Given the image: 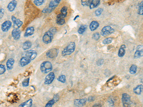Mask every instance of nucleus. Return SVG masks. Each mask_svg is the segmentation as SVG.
<instances>
[{
  "label": "nucleus",
  "mask_w": 143,
  "mask_h": 107,
  "mask_svg": "<svg viewBox=\"0 0 143 107\" xmlns=\"http://www.w3.org/2000/svg\"><path fill=\"white\" fill-rule=\"evenodd\" d=\"M29 78H27L25 80L23 81V82H22V86H24V87H26V86H29Z\"/></svg>",
  "instance_id": "obj_34"
},
{
  "label": "nucleus",
  "mask_w": 143,
  "mask_h": 107,
  "mask_svg": "<svg viewBox=\"0 0 143 107\" xmlns=\"http://www.w3.org/2000/svg\"><path fill=\"white\" fill-rule=\"evenodd\" d=\"M87 25H85V24H82V25H81L80 27V28L78 29L77 32H78L80 34H83L85 32V31L87 30Z\"/></svg>",
  "instance_id": "obj_25"
},
{
  "label": "nucleus",
  "mask_w": 143,
  "mask_h": 107,
  "mask_svg": "<svg viewBox=\"0 0 143 107\" xmlns=\"http://www.w3.org/2000/svg\"><path fill=\"white\" fill-rule=\"evenodd\" d=\"M54 1H55L56 3H57V4H60V1H61V0H53Z\"/></svg>",
  "instance_id": "obj_41"
},
{
  "label": "nucleus",
  "mask_w": 143,
  "mask_h": 107,
  "mask_svg": "<svg viewBox=\"0 0 143 107\" xmlns=\"http://www.w3.org/2000/svg\"><path fill=\"white\" fill-rule=\"evenodd\" d=\"M4 10L2 8H0V19L3 17L4 16Z\"/></svg>",
  "instance_id": "obj_37"
},
{
  "label": "nucleus",
  "mask_w": 143,
  "mask_h": 107,
  "mask_svg": "<svg viewBox=\"0 0 143 107\" xmlns=\"http://www.w3.org/2000/svg\"><path fill=\"white\" fill-rule=\"evenodd\" d=\"M75 47H76V44H75V42H70L67 46L64 49L62 52V55L63 56H69L71 54H72L74 50H75Z\"/></svg>",
  "instance_id": "obj_3"
},
{
  "label": "nucleus",
  "mask_w": 143,
  "mask_h": 107,
  "mask_svg": "<svg viewBox=\"0 0 143 107\" xmlns=\"http://www.w3.org/2000/svg\"><path fill=\"white\" fill-rule=\"evenodd\" d=\"M57 80L59 81H60V82H62V83H65L66 82V76H65V75H60L59 77H58V79H57Z\"/></svg>",
  "instance_id": "obj_30"
},
{
  "label": "nucleus",
  "mask_w": 143,
  "mask_h": 107,
  "mask_svg": "<svg viewBox=\"0 0 143 107\" xmlns=\"http://www.w3.org/2000/svg\"><path fill=\"white\" fill-rule=\"evenodd\" d=\"M12 21H5L2 24H1V30L4 32H6L9 31V29L12 27Z\"/></svg>",
  "instance_id": "obj_11"
},
{
  "label": "nucleus",
  "mask_w": 143,
  "mask_h": 107,
  "mask_svg": "<svg viewBox=\"0 0 143 107\" xmlns=\"http://www.w3.org/2000/svg\"><path fill=\"white\" fill-rule=\"evenodd\" d=\"M12 20L13 21V24H14L13 26H14V29H19V28H20V27H22V24H23V22L20 19L15 17L14 16H12Z\"/></svg>",
  "instance_id": "obj_9"
},
{
  "label": "nucleus",
  "mask_w": 143,
  "mask_h": 107,
  "mask_svg": "<svg viewBox=\"0 0 143 107\" xmlns=\"http://www.w3.org/2000/svg\"><path fill=\"white\" fill-rule=\"evenodd\" d=\"M92 38H93V39H95V40H99V38H100V34L97 33V32H95L93 35H92Z\"/></svg>",
  "instance_id": "obj_35"
},
{
  "label": "nucleus",
  "mask_w": 143,
  "mask_h": 107,
  "mask_svg": "<svg viewBox=\"0 0 143 107\" xmlns=\"http://www.w3.org/2000/svg\"><path fill=\"white\" fill-rule=\"evenodd\" d=\"M35 33V27H29L26 29V31L24 32V37H28L30 36L33 35Z\"/></svg>",
  "instance_id": "obj_16"
},
{
  "label": "nucleus",
  "mask_w": 143,
  "mask_h": 107,
  "mask_svg": "<svg viewBox=\"0 0 143 107\" xmlns=\"http://www.w3.org/2000/svg\"><path fill=\"white\" fill-rule=\"evenodd\" d=\"M137 66L135 64H132L130 68V73L131 74H134L137 72Z\"/></svg>",
  "instance_id": "obj_26"
},
{
  "label": "nucleus",
  "mask_w": 143,
  "mask_h": 107,
  "mask_svg": "<svg viewBox=\"0 0 143 107\" xmlns=\"http://www.w3.org/2000/svg\"><path fill=\"white\" fill-rule=\"evenodd\" d=\"M59 54V51L57 49H55V48H53V49H49L47 52V56L49 57V59H54Z\"/></svg>",
  "instance_id": "obj_8"
},
{
  "label": "nucleus",
  "mask_w": 143,
  "mask_h": 107,
  "mask_svg": "<svg viewBox=\"0 0 143 107\" xmlns=\"http://www.w3.org/2000/svg\"><path fill=\"white\" fill-rule=\"evenodd\" d=\"M12 35L14 40H19L21 36V31L19 29H14L12 32Z\"/></svg>",
  "instance_id": "obj_14"
},
{
  "label": "nucleus",
  "mask_w": 143,
  "mask_h": 107,
  "mask_svg": "<svg viewBox=\"0 0 143 107\" xmlns=\"http://www.w3.org/2000/svg\"><path fill=\"white\" fill-rule=\"evenodd\" d=\"M114 32H115V29L112 27L111 26L107 25V26H105L102 29L100 34L103 36H107L112 34V33H114Z\"/></svg>",
  "instance_id": "obj_5"
},
{
  "label": "nucleus",
  "mask_w": 143,
  "mask_h": 107,
  "mask_svg": "<svg viewBox=\"0 0 143 107\" xmlns=\"http://www.w3.org/2000/svg\"><path fill=\"white\" fill-rule=\"evenodd\" d=\"M17 5V1L16 0H12L7 5V9L9 11H14V9H16Z\"/></svg>",
  "instance_id": "obj_15"
},
{
  "label": "nucleus",
  "mask_w": 143,
  "mask_h": 107,
  "mask_svg": "<svg viewBox=\"0 0 143 107\" xmlns=\"http://www.w3.org/2000/svg\"><path fill=\"white\" fill-rule=\"evenodd\" d=\"M55 103H56V102H55V101H54L53 98H52V99H51L50 101H49V102L46 104L45 107H52V106H53Z\"/></svg>",
  "instance_id": "obj_32"
},
{
  "label": "nucleus",
  "mask_w": 143,
  "mask_h": 107,
  "mask_svg": "<svg viewBox=\"0 0 143 107\" xmlns=\"http://www.w3.org/2000/svg\"><path fill=\"white\" fill-rule=\"evenodd\" d=\"M40 70L44 74H49L52 70V64L49 61H45L42 63L40 66Z\"/></svg>",
  "instance_id": "obj_4"
},
{
  "label": "nucleus",
  "mask_w": 143,
  "mask_h": 107,
  "mask_svg": "<svg viewBox=\"0 0 143 107\" xmlns=\"http://www.w3.org/2000/svg\"><path fill=\"white\" fill-rule=\"evenodd\" d=\"M125 49H126V45L122 44L120 48L119 49V51H118V56L119 57H123L125 54Z\"/></svg>",
  "instance_id": "obj_21"
},
{
  "label": "nucleus",
  "mask_w": 143,
  "mask_h": 107,
  "mask_svg": "<svg viewBox=\"0 0 143 107\" xmlns=\"http://www.w3.org/2000/svg\"><path fill=\"white\" fill-rule=\"evenodd\" d=\"M54 100L55 101V102H57L58 100H59V96H58V94H57V95H55L54 96V98H53Z\"/></svg>",
  "instance_id": "obj_38"
},
{
  "label": "nucleus",
  "mask_w": 143,
  "mask_h": 107,
  "mask_svg": "<svg viewBox=\"0 0 143 107\" xmlns=\"http://www.w3.org/2000/svg\"><path fill=\"white\" fill-rule=\"evenodd\" d=\"M112 40H113L112 38H111V37H107V38L105 39L102 41V43H103L104 44H109L112 43Z\"/></svg>",
  "instance_id": "obj_28"
},
{
  "label": "nucleus",
  "mask_w": 143,
  "mask_h": 107,
  "mask_svg": "<svg viewBox=\"0 0 143 107\" xmlns=\"http://www.w3.org/2000/svg\"><path fill=\"white\" fill-rule=\"evenodd\" d=\"M99 26V24L97 21H92L89 24V29L92 32H95Z\"/></svg>",
  "instance_id": "obj_19"
},
{
  "label": "nucleus",
  "mask_w": 143,
  "mask_h": 107,
  "mask_svg": "<svg viewBox=\"0 0 143 107\" xmlns=\"http://www.w3.org/2000/svg\"><path fill=\"white\" fill-rule=\"evenodd\" d=\"M100 1L101 0H92V1H90V3L89 4V9H93L95 8H97L100 4Z\"/></svg>",
  "instance_id": "obj_18"
},
{
  "label": "nucleus",
  "mask_w": 143,
  "mask_h": 107,
  "mask_svg": "<svg viewBox=\"0 0 143 107\" xmlns=\"http://www.w3.org/2000/svg\"><path fill=\"white\" fill-rule=\"evenodd\" d=\"M14 59H12V58H10L7 60V67L9 70H11L13 66H14Z\"/></svg>",
  "instance_id": "obj_22"
},
{
  "label": "nucleus",
  "mask_w": 143,
  "mask_h": 107,
  "mask_svg": "<svg viewBox=\"0 0 143 107\" xmlns=\"http://www.w3.org/2000/svg\"><path fill=\"white\" fill-rule=\"evenodd\" d=\"M102 11H103V9L102 8H98V9L95 11V16L99 17V16H100L102 14Z\"/></svg>",
  "instance_id": "obj_31"
},
{
  "label": "nucleus",
  "mask_w": 143,
  "mask_h": 107,
  "mask_svg": "<svg viewBox=\"0 0 143 107\" xmlns=\"http://www.w3.org/2000/svg\"><path fill=\"white\" fill-rule=\"evenodd\" d=\"M143 84L137 86L134 89V92L136 94H137V95L141 94L142 92H143Z\"/></svg>",
  "instance_id": "obj_24"
},
{
  "label": "nucleus",
  "mask_w": 143,
  "mask_h": 107,
  "mask_svg": "<svg viewBox=\"0 0 143 107\" xmlns=\"http://www.w3.org/2000/svg\"><path fill=\"white\" fill-rule=\"evenodd\" d=\"M32 42H29V41H26L23 43L22 44V49L25 51H27L29 50L31 47H32Z\"/></svg>",
  "instance_id": "obj_23"
},
{
  "label": "nucleus",
  "mask_w": 143,
  "mask_h": 107,
  "mask_svg": "<svg viewBox=\"0 0 143 107\" xmlns=\"http://www.w3.org/2000/svg\"><path fill=\"white\" fill-rule=\"evenodd\" d=\"M56 32H57V29L55 27L50 28L44 34V35L42 36V42L46 44H50L53 40L54 36L55 35Z\"/></svg>",
  "instance_id": "obj_1"
},
{
  "label": "nucleus",
  "mask_w": 143,
  "mask_h": 107,
  "mask_svg": "<svg viewBox=\"0 0 143 107\" xmlns=\"http://www.w3.org/2000/svg\"><path fill=\"white\" fill-rule=\"evenodd\" d=\"M92 107H102V105L100 104H96L93 105Z\"/></svg>",
  "instance_id": "obj_40"
},
{
  "label": "nucleus",
  "mask_w": 143,
  "mask_h": 107,
  "mask_svg": "<svg viewBox=\"0 0 143 107\" xmlns=\"http://www.w3.org/2000/svg\"><path fill=\"white\" fill-rule=\"evenodd\" d=\"M122 104L124 107H129L130 105V103H131L130 96L127 93H124L122 96Z\"/></svg>",
  "instance_id": "obj_6"
},
{
  "label": "nucleus",
  "mask_w": 143,
  "mask_h": 107,
  "mask_svg": "<svg viewBox=\"0 0 143 107\" xmlns=\"http://www.w3.org/2000/svg\"><path fill=\"white\" fill-rule=\"evenodd\" d=\"M95 100V97L94 96H89L88 98V101H92Z\"/></svg>",
  "instance_id": "obj_39"
},
{
  "label": "nucleus",
  "mask_w": 143,
  "mask_h": 107,
  "mask_svg": "<svg viewBox=\"0 0 143 107\" xmlns=\"http://www.w3.org/2000/svg\"><path fill=\"white\" fill-rule=\"evenodd\" d=\"M54 79H55V74H54V72H49L47 75V76L45 77V84H46V85L51 84L53 82V81L54 80Z\"/></svg>",
  "instance_id": "obj_7"
},
{
  "label": "nucleus",
  "mask_w": 143,
  "mask_h": 107,
  "mask_svg": "<svg viewBox=\"0 0 143 107\" xmlns=\"http://www.w3.org/2000/svg\"><path fill=\"white\" fill-rule=\"evenodd\" d=\"M143 45H139L137 48V50L135 52L134 55V58L137 59V58H140L143 56Z\"/></svg>",
  "instance_id": "obj_12"
},
{
  "label": "nucleus",
  "mask_w": 143,
  "mask_h": 107,
  "mask_svg": "<svg viewBox=\"0 0 143 107\" xmlns=\"http://www.w3.org/2000/svg\"><path fill=\"white\" fill-rule=\"evenodd\" d=\"M32 103H33V100L32 98H29V99L27 100L26 101L21 104L19 106V107H32Z\"/></svg>",
  "instance_id": "obj_20"
},
{
  "label": "nucleus",
  "mask_w": 143,
  "mask_h": 107,
  "mask_svg": "<svg viewBox=\"0 0 143 107\" xmlns=\"http://www.w3.org/2000/svg\"><path fill=\"white\" fill-rule=\"evenodd\" d=\"M6 71V68H5V66L3 65V64H0V75L3 74Z\"/></svg>",
  "instance_id": "obj_33"
},
{
  "label": "nucleus",
  "mask_w": 143,
  "mask_h": 107,
  "mask_svg": "<svg viewBox=\"0 0 143 107\" xmlns=\"http://www.w3.org/2000/svg\"><path fill=\"white\" fill-rule=\"evenodd\" d=\"M90 1H91V0H81V4H82L83 7L89 6V3H90Z\"/></svg>",
  "instance_id": "obj_29"
},
{
  "label": "nucleus",
  "mask_w": 143,
  "mask_h": 107,
  "mask_svg": "<svg viewBox=\"0 0 143 107\" xmlns=\"http://www.w3.org/2000/svg\"><path fill=\"white\" fill-rule=\"evenodd\" d=\"M33 3L36 7H39L45 3V0H34Z\"/></svg>",
  "instance_id": "obj_27"
},
{
  "label": "nucleus",
  "mask_w": 143,
  "mask_h": 107,
  "mask_svg": "<svg viewBox=\"0 0 143 107\" xmlns=\"http://www.w3.org/2000/svg\"><path fill=\"white\" fill-rule=\"evenodd\" d=\"M31 62H32V61H31L29 58H27V56H22V57L21 58V59H20V61H19V66H22V67H23V66H25L28 65Z\"/></svg>",
  "instance_id": "obj_13"
},
{
  "label": "nucleus",
  "mask_w": 143,
  "mask_h": 107,
  "mask_svg": "<svg viewBox=\"0 0 143 107\" xmlns=\"http://www.w3.org/2000/svg\"><path fill=\"white\" fill-rule=\"evenodd\" d=\"M86 102H87L86 98H80V99H75L74 103L76 107H82L85 105Z\"/></svg>",
  "instance_id": "obj_17"
},
{
  "label": "nucleus",
  "mask_w": 143,
  "mask_h": 107,
  "mask_svg": "<svg viewBox=\"0 0 143 107\" xmlns=\"http://www.w3.org/2000/svg\"><path fill=\"white\" fill-rule=\"evenodd\" d=\"M67 13H68V9L67 7H63L60 10V13L59 14H57V19H56V22L58 25L60 26H62L65 23V18L67 16Z\"/></svg>",
  "instance_id": "obj_2"
},
{
  "label": "nucleus",
  "mask_w": 143,
  "mask_h": 107,
  "mask_svg": "<svg viewBox=\"0 0 143 107\" xmlns=\"http://www.w3.org/2000/svg\"><path fill=\"white\" fill-rule=\"evenodd\" d=\"M36 55H37V53H36V51H35V50H29V51H27L24 56H27V58H29L31 61H32V60H34L35 59Z\"/></svg>",
  "instance_id": "obj_10"
},
{
  "label": "nucleus",
  "mask_w": 143,
  "mask_h": 107,
  "mask_svg": "<svg viewBox=\"0 0 143 107\" xmlns=\"http://www.w3.org/2000/svg\"><path fill=\"white\" fill-rule=\"evenodd\" d=\"M143 2L141 3V4H140V6L139 7V10H138V14H140V15H143Z\"/></svg>",
  "instance_id": "obj_36"
}]
</instances>
